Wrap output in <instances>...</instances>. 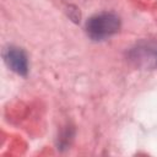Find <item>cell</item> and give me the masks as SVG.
<instances>
[{
  "mask_svg": "<svg viewBox=\"0 0 157 157\" xmlns=\"http://www.w3.org/2000/svg\"><path fill=\"white\" fill-rule=\"evenodd\" d=\"M120 17L114 12H99L86 21V33L93 40H104L119 32Z\"/></svg>",
  "mask_w": 157,
  "mask_h": 157,
  "instance_id": "obj_1",
  "label": "cell"
},
{
  "mask_svg": "<svg viewBox=\"0 0 157 157\" xmlns=\"http://www.w3.org/2000/svg\"><path fill=\"white\" fill-rule=\"evenodd\" d=\"M129 60L139 67L157 69V40H141L128 52Z\"/></svg>",
  "mask_w": 157,
  "mask_h": 157,
  "instance_id": "obj_2",
  "label": "cell"
},
{
  "mask_svg": "<svg viewBox=\"0 0 157 157\" xmlns=\"http://www.w3.org/2000/svg\"><path fill=\"white\" fill-rule=\"evenodd\" d=\"M4 60L6 65L17 75L27 76L28 74V58L23 49L10 45L4 50Z\"/></svg>",
  "mask_w": 157,
  "mask_h": 157,
  "instance_id": "obj_3",
  "label": "cell"
}]
</instances>
